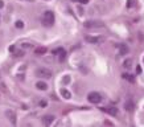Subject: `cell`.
I'll list each match as a JSON object with an SVG mask.
<instances>
[{"mask_svg":"<svg viewBox=\"0 0 144 127\" xmlns=\"http://www.w3.org/2000/svg\"><path fill=\"white\" fill-rule=\"evenodd\" d=\"M42 23H44V25H45V27H52V25L54 24V15H53V12L46 11V12L44 13Z\"/></svg>","mask_w":144,"mask_h":127,"instance_id":"obj_1","label":"cell"},{"mask_svg":"<svg viewBox=\"0 0 144 127\" xmlns=\"http://www.w3.org/2000/svg\"><path fill=\"white\" fill-rule=\"evenodd\" d=\"M36 76L40 77V78H50L52 77V72L46 68H40L36 70Z\"/></svg>","mask_w":144,"mask_h":127,"instance_id":"obj_2","label":"cell"},{"mask_svg":"<svg viewBox=\"0 0 144 127\" xmlns=\"http://www.w3.org/2000/svg\"><path fill=\"white\" fill-rule=\"evenodd\" d=\"M87 99H89V102H91V103H99L102 101V97H100L99 93L91 91V93H89V95H87Z\"/></svg>","mask_w":144,"mask_h":127,"instance_id":"obj_3","label":"cell"},{"mask_svg":"<svg viewBox=\"0 0 144 127\" xmlns=\"http://www.w3.org/2000/svg\"><path fill=\"white\" fill-rule=\"evenodd\" d=\"M85 27H86V28H102V27H103V23L94 21V20H89V21L85 23Z\"/></svg>","mask_w":144,"mask_h":127,"instance_id":"obj_4","label":"cell"},{"mask_svg":"<svg viewBox=\"0 0 144 127\" xmlns=\"http://www.w3.org/2000/svg\"><path fill=\"white\" fill-rule=\"evenodd\" d=\"M85 39H86V41H87V42H90V44H99V42L103 41V37H99V36H96V37L86 36Z\"/></svg>","mask_w":144,"mask_h":127,"instance_id":"obj_5","label":"cell"},{"mask_svg":"<svg viewBox=\"0 0 144 127\" xmlns=\"http://www.w3.org/2000/svg\"><path fill=\"white\" fill-rule=\"evenodd\" d=\"M102 110H103L104 112H107V114H110V115H112V116L118 115V109H116V107L107 106V107H102Z\"/></svg>","mask_w":144,"mask_h":127,"instance_id":"obj_6","label":"cell"},{"mask_svg":"<svg viewBox=\"0 0 144 127\" xmlns=\"http://www.w3.org/2000/svg\"><path fill=\"white\" fill-rule=\"evenodd\" d=\"M54 120V115H44L42 116V123L44 124H50Z\"/></svg>","mask_w":144,"mask_h":127,"instance_id":"obj_7","label":"cell"},{"mask_svg":"<svg viewBox=\"0 0 144 127\" xmlns=\"http://www.w3.org/2000/svg\"><path fill=\"white\" fill-rule=\"evenodd\" d=\"M123 78L126 79V81H128V82H131V83L135 82V77H134L132 74H130V73H123Z\"/></svg>","mask_w":144,"mask_h":127,"instance_id":"obj_8","label":"cell"},{"mask_svg":"<svg viewBox=\"0 0 144 127\" xmlns=\"http://www.w3.org/2000/svg\"><path fill=\"white\" fill-rule=\"evenodd\" d=\"M119 53L122 54V56L127 54V53H128V48H127L124 44H120V45H119Z\"/></svg>","mask_w":144,"mask_h":127,"instance_id":"obj_9","label":"cell"},{"mask_svg":"<svg viewBox=\"0 0 144 127\" xmlns=\"http://www.w3.org/2000/svg\"><path fill=\"white\" fill-rule=\"evenodd\" d=\"M36 86H37L38 90H46V89H48V85H46L45 82H42V81H38L36 83Z\"/></svg>","mask_w":144,"mask_h":127,"instance_id":"obj_10","label":"cell"},{"mask_svg":"<svg viewBox=\"0 0 144 127\" xmlns=\"http://www.w3.org/2000/svg\"><path fill=\"white\" fill-rule=\"evenodd\" d=\"M61 95L64 98H66V99H69V98H72V93L66 90V89H61Z\"/></svg>","mask_w":144,"mask_h":127,"instance_id":"obj_11","label":"cell"},{"mask_svg":"<svg viewBox=\"0 0 144 127\" xmlns=\"http://www.w3.org/2000/svg\"><path fill=\"white\" fill-rule=\"evenodd\" d=\"M124 106H126V110H127V111H132V110H134V106H135V105H134L132 101H127Z\"/></svg>","mask_w":144,"mask_h":127,"instance_id":"obj_12","label":"cell"},{"mask_svg":"<svg viewBox=\"0 0 144 127\" xmlns=\"http://www.w3.org/2000/svg\"><path fill=\"white\" fill-rule=\"evenodd\" d=\"M34 52H36V54H44L46 53V48H37Z\"/></svg>","mask_w":144,"mask_h":127,"instance_id":"obj_13","label":"cell"},{"mask_svg":"<svg viewBox=\"0 0 144 127\" xmlns=\"http://www.w3.org/2000/svg\"><path fill=\"white\" fill-rule=\"evenodd\" d=\"M15 25H16V28H18V29H21V28H24V23H22L21 20H17Z\"/></svg>","mask_w":144,"mask_h":127,"instance_id":"obj_14","label":"cell"},{"mask_svg":"<svg viewBox=\"0 0 144 127\" xmlns=\"http://www.w3.org/2000/svg\"><path fill=\"white\" fill-rule=\"evenodd\" d=\"M131 64H132V60L124 61V68H130V66H131Z\"/></svg>","mask_w":144,"mask_h":127,"instance_id":"obj_15","label":"cell"},{"mask_svg":"<svg viewBox=\"0 0 144 127\" xmlns=\"http://www.w3.org/2000/svg\"><path fill=\"white\" fill-rule=\"evenodd\" d=\"M7 114H8L9 116H11V118H9V119H11V122H12L13 124H15V123H16V122H15V114H12V115H11V112H9V111L7 112Z\"/></svg>","mask_w":144,"mask_h":127,"instance_id":"obj_16","label":"cell"},{"mask_svg":"<svg viewBox=\"0 0 144 127\" xmlns=\"http://www.w3.org/2000/svg\"><path fill=\"white\" fill-rule=\"evenodd\" d=\"M62 82L68 85L69 82H70V77H69V76H66V77H64V79H62Z\"/></svg>","mask_w":144,"mask_h":127,"instance_id":"obj_17","label":"cell"},{"mask_svg":"<svg viewBox=\"0 0 144 127\" xmlns=\"http://www.w3.org/2000/svg\"><path fill=\"white\" fill-rule=\"evenodd\" d=\"M62 52H64V49H62V48H58V49L53 50V54H58V53H62Z\"/></svg>","mask_w":144,"mask_h":127,"instance_id":"obj_18","label":"cell"},{"mask_svg":"<svg viewBox=\"0 0 144 127\" xmlns=\"http://www.w3.org/2000/svg\"><path fill=\"white\" fill-rule=\"evenodd\" d=\"M46 105H48V102H46V101H40V106L41 107H45Z\"/></svg>","mask_w":144,"mask_h":127,"instance_id":"obj_19","label":"cell"},{"mask_svg":"<svg viewBox=\"0 0 144 127\" xmlns=\"http://www.w3.org/2000/svg\"><path fill=\"white\" fill-rule=\"evenodd\" d=\"M77 2H80L81 4H87V2H89V0H77Z\"/></svg>","mask_w":144,"mask_h":127,"instance_id":"obj_20","label":"cell"},{"mask_svg":"<svg viewBox=\"0 0 144 127\" xmlns=\"http://www.w3.org/2000/svg\"><path fill=\"white\" fill-rule=\"evenodd\" d=\"M136 70H138V73H142V68H140V66H138Z\"/></svg>","mask_w":144,"mask_h":127,"instance_id":"obj_21","label":"cell"},{"mask_svg":"<svg viewBox=\"0 0 144 127\" xmlns=\"http://www.w3.org/2000/svg\"><path fill=\"white\" fill-rule=\"evenodd\" d=\"M3 7H4V3L2 2V0H0V8H3Z\"/></svg>","mask_w":144,"mask_h":127,"instance_id":"obj_22","label":"cell"},{"mask_svg":"<svg viewBox=\"0 0 144 127\" xmlns=\"http://www.w3.org/2000/svg\"><path fill=\"white\" fill-rule=\"evenodd\" d=\"M29 2H33V0H29Z\"/></svg>","mask_w":144,"mask_h":127,"instance_id":"obj_23","label":"cell"},{"mask_svg":"<svg viewBox=\"0 0 144 127\" xmlns=\"http://www.w3.org/2000/svg\"><path fill=\"white\" fill-rule=\"evenodd\" d=\"M143 61H144V58H143Z\"/></svg>","mask_w":144,"mask_h":127,"instance_id":"obj_24","label":"cell"}]
</instances>
